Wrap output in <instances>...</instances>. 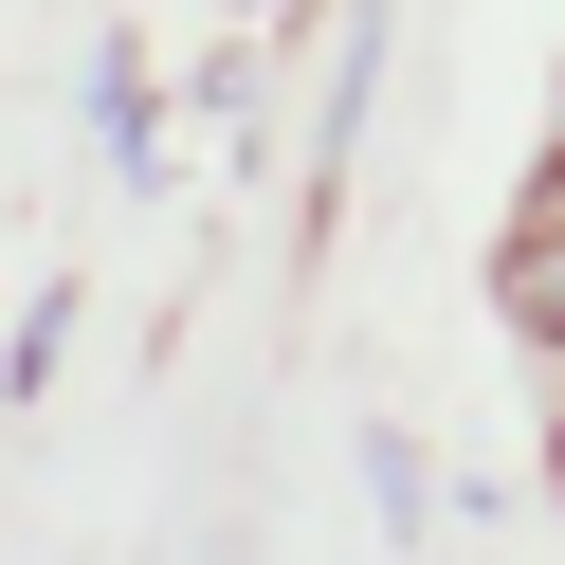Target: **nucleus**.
Here are the masks:
<instances>
[{
    "instance_id": "obj_1",
    "label": "nucleus",
    "mask_w": 565,
    "mask_h": 565,
    "mask_svg": "<svg viewBox=\"0 0 565 565\" xmlns=\"http://www.w3.org/2000/svg\"><path fill=\"white\" fill-rule=\"evenodd\" d=\"M511 329H547V347H565V183L511 220Z\"/></svg>"
}]
</instances>
